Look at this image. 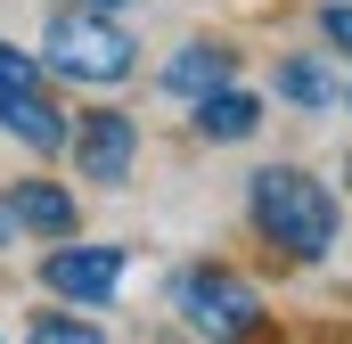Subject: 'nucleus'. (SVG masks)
<instances>
[{"label":"nucleus","mask_w":352,"mask_h":344,"mask_svg":"<svg viewBox=\"0 0 352 344\" xmlns=\"http://www.w3.org/2000/svg\"><path fill=\"white\" fill-rule=\"evenodd\" d=\"M246 230L287 262H328L344 246V189L295 156H270L246 172Z\"/></svg>","instance_id":"1"},{"label":"nucleus","mask_w":352,"mask_h":344,"mask_svg":"<svg viewBox=\"0 0 352 344\" xmlns=\"http://www.w3.org/2000/svg\"><path fill=\"white\" fill-rule=\"evenodd\" d=\"M33 58L58 90H131L140 83V33L107 8H50Z\"/></svg>","instance_id":"2"},{"label":"nucleus","mask_w":352,"mask_h":344,"mask_svg":"<svg viewBox=\"0 0 352 344\" xmlns=\"http://www.w3.org/2000/svg\"><path fill=\"white\" fill-rule=\"evenodd\" d=\"M164 303H173V320L188 336L205 344H254L270 320L263 287L238 270V262H180L173 279H164Z\"/></svg>","instance_id":"3"},{"label":"nucleus","mask_w":352,"mask_h":344,"mask_svg":"<svg viewBox=\"0 0 352 344\" xmlns=\"http://www.w3.org/2000/svg\"><path fill=\"white\" fill-rule=\"evenodd\" d=\"M66 131H74V115L50 83V66L0 33V140H16L25 156H66Z\"/></svg>","instance_id":"4"},{"label":"nucleus","mask_w":352,"mask_h":344,"mask_svg":"<svg viewBox=\"0 0 352 344\" xmlns=\"http://www.w3.org/2000/svg\"><path fill=\"white\" fill-rule=\"evenodd\" d=\"M33 279L66 312H107L123 295V279H131V246H115V238H58V246H41Z\"/></svg>","instance_id":"5"},{"label":"nucleus","mask_w":352,"mask_h":344,"mask_svg":"<svg viewBox=\"0 0 352 344\" xmlns=\"http://www.w3.org/2000/svg\"><path fill=\"white\" fill-rule=\"evenodd\" d=\"M66 164L82 172L90 189H123L140 172V115L131 107H82L66 131Z\"/></svg>","instance_id":"6"},{"label":"nucleus","mask_w":352,"mask_h":344,"mask_svg":"<svg viewBox=\"0 0 352 344\" xmlns=\"http://www.w3.org/2000/svg\"><path fill=\"white\" fill-rule=\"evenodd\" d=\"M221 83H238V41H221V33H188L156 58V98L164 107H197Z\"/></svg>","instance_id":"7"},{"label":"nucleus","mask_w":352,"mask_h":344,"mask_svg":"<svg viewBox=\"0 0 352 344\" xmlns=\"http://www.w3.org/2000/svg\"><path fill=\"white\" fill-rule=\"evenodd\" d=\"M0 205H8L16 238H41V246L82 238V197H74L66 180H50V172H16V180L0 189Z\"/></svg>","instance_id":"8"},{"label":"nucleus","mask_w":352,"mask_h":344,"mask_svg":"<svg viewBox=\"0 0 352 344\" xmlns=\"http://www.w3.org/2000/svg\"><path fill=\"white\" fill-rule=\"evenodd\" d=\"M188 115V131L205 140V148H254V131L270 123V98L246 83H221L213 98H197V107H180Z\"/></svg>","instance_id":"9"},{"label":"nucleus","mask_w":352,"mask_h":344,"mask_svg":"<svg viewBox=\"0 0 352 344\" xmlns=\"http://www.w3.org/2000/svg\"><path fill=\"white\" fill-rule=\"evenodd\" d=\"M270 98H278V107H295V115H336L344 83H336L328 50H320V41H303V50H278V58H270Z\"/></svg>","instance_id":"10"},{"label":"nucleus","mask_w":352,"mask_h":344,"mask_svg":"<svg viewBox=\"0 0 352 344\" xmlns=\"http://www.w3.org/2000/svg\"><path fill=\"white\" fill-rule=\"evenodd\" d=\"M25 344H107V328H98V312H66V303H50V312L25 320Z\"/></svg>","instance_id":"11"},{"label":"nucleus","mask_w":352,"mask_h":344,"mask_svg":"<svg viewBox=\"0 0 352 344\" xmlns=\"http://www.w3.org/2000/svg\"><path fill=\"white\" fill-rule=\"evenodd\" d=\"M311 41L352 66V0H320V8H311Z\"/></svg>","instance_id":"12"},{"label":"nucleus","mask_w":352,"mask_h":344,"mask_svg":"<svg viewBox=\"0 0 352 344\" xmlns=\"http://www.w3.org/2000/svg\"><path fill=\"white\" fill-rule=\"evenodd\" d=\"M50 8H107V17H131V0H50Z\"/></svg>","instance_id":"13"},{"label":"nucleus","mask_w":352,"mask_h":344,"mask_svg":"<svg viewBox=\"0 0 352 344\" xmlns=\"http://www.w3.org/2000/svg\"><path fill=\"white\" fill-rule=\"evenodd\" d=\"M8 246H16V222H8V205H0V255H8Z\"/></svg>","instance_id":"14"},{"label":"nucleus","mask_w":352,"mask_h":344,"mask_svg":"<svg viewBox=\"0 0 352 344\" xmlns=\"http://www.w3.org/2000/svg\"><path fill=\"white\" fill-rule=\"evenodd\" d=\"M336 107H344V115H352V83H344V98H336Z\"/></svg>","instance_id":"15"},{"label":"nucleus","mask_w":352,"mask_h":344,"mask_svg":"<svg viewBox=\"0 0 352 344\" xmlns=\"http://www.w3.org/2000/svg\"><path fill=\"white\" fill-rule=\"evenodd\" d=\"M344 197H352V156H344Z\"/></svg>","instance_id":"16"},{"label":"nucleus","mask_w":352,"mask_h":344,"mask_svg":"<svg viewBox=\"0 0 352 344\" xmlns=\"http://www.w3.org/2000/svg\"><path fill=\"white\" fill-rule=\"evenodd\" d=\"M0 344H8V336H0Z\"/></svg>","instance_id":"17"}]
</instances>
